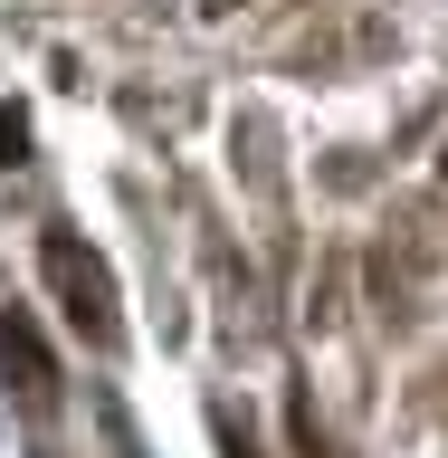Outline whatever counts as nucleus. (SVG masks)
<instances>
[{
	"label": "nucleus",
	"mask_w": 448,
	"mask_h": 458,
	"mask_svg": "<svg viewBox=\"0 0 448 458\" xmlns=\"http://www.w3.org/2000/svg\"><path fill=\"white\" fill-rule=\"evenodd\" d=\"M220 449H229V458H258V449H249V429L229 420V411H220Z\"/></svg>",
	"instance_id": "4"
},
{
	"label": "nucleus",
	"mask_w": 448,
	"mask_h": 458,
	"mask_svg": "<svg viewBox=\"0 0 448 458\" xmlns=\"http://www.w3.org/2000/svg\"><path fill=\"white\" fill-rule=\"evenodd\" d=\"M0 163H29V114L0 106Z\"/></svg>",
	"instance_id": "3"
},
{
	"label": "nucleus",
	"mask_w": 448,
	"mask_h": 458,
	"mask_svg": "<svg viewBox=\"0 0 448 458\" xmlns=\"http://www.w3.org/2000/svg\"><path fill=\"white\" fill-rule=\"evenodd\" d=\"M38 277L57 286L67 325H77L96 353H114V344H124V315H114V277H106V258L86 249L77 229H48V239H38Z\"/></svg>",
	"instance_id": "1"
},
{
	"label": "nucleus",
	"mask_w": 448,
	"mask_h": 458,
	"mask_svg": "<svg viewBox=\"0 0 448 458\" xmlns=\"http://www.w3.org/2000/svg\"><path fill=\"white\" fill-rule=\"evenodd\" d=\"M0 382L20 392V411H48L57 401V363H48V344H38V325L20 306H0Z\"/></svg>",
	"instance_id": "2"
}]
</instances>
